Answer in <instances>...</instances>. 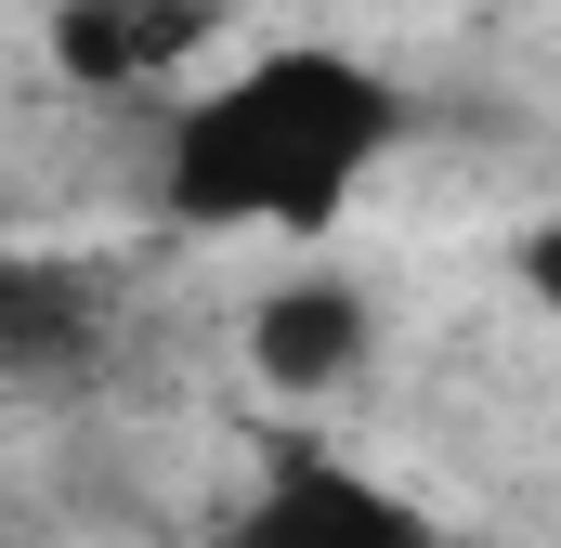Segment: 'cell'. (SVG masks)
<instances>
[{
	"label": "cell",
	"instance_id": "cell-5",
	"mask_svg": "<svg viewBox=\"0 0 561 548\" xmlns=\"http://www.w3.org/2000/svg\"><path fill=\"white\" fill-rule=\"evenodd\" d=\"M105 340V300L79 262H0V379H66Z\"/></svg>",
	"mask_w": 561,
	"mask_h": 548
},
{
	"label": "cell",
	"instance_id": "cell-1",
	"mask_svg": "<svg viewBox=\"0 0 561 548\" xmlns=\"http://www.w3.org/2000/svg\"><path fill=\"white\" fill-rule=\"evenodd\" d=\"M392 144H405L392 66H366L340 39H275V53H249L170 105L157 209L183 236H327Z\"/></svg>",
	"mask_w": 561,
	"mask_h": 548
},
{
	"label": "cell",
	"instance_id": "cell-2",
	"mask_svg": "<svg viewBox=\"0 0 561 548\" xmlns=\"http://www.w3.org/2000/svg\"><path fill=\"white\" fill-rule=\"evenodd\" d=\"M222 548H444V523L405 483H379V470H353L327 444H275V470L249 483Z\"/></svg>",
	"mask_w": 561,
	"mask_h": 548
},
{
	"label": "cell",
	"instance_id": "cell-4",
	"mask_svg": "<svg viewBox=\"0 0 561 548\" xmlns=\"http://www.w3.org/2000/svg\"><path fill=\"white\" fill-rule=\"evenodd\" d=\"M222 26V0H53V66L79 92H157L170 66H196Z\"/></svg>",
	"mask_w": 561,
	"mask_h": 548
},
{
	"label": "cell",
	"instance_id": "cell-3",
	"mask_svg": "<svg viewBox=\"0 0 561 548\" xmlns=\"http://www.w3.org/2000/svg\"><path fill=\"white\" fill-rule=\"evenodd\" d=\"M379 366V300L353 287V274H275L262 300H249V379L275 392V406H340L353 379Z\"/></svg>",
	"mask_w": 561,
	"mask_h": 548
}]
</instances>
